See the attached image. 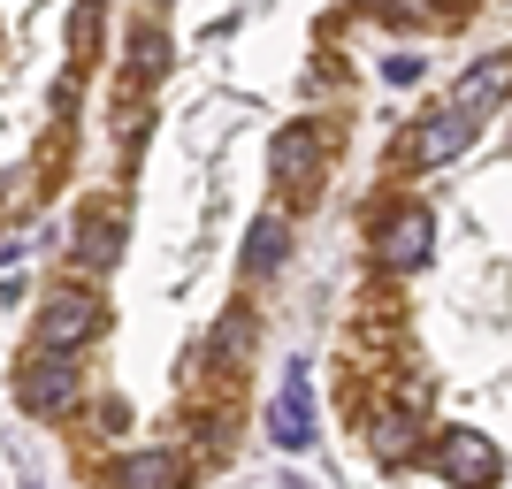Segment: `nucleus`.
Masks as SVG:
<instances>
[{
    "instance_id": "nucleus-1",
    "label": "nucleus",
    "mask_w": 512,
    "mask_h": 489,
    "mask_svg": "<svg viewBox=\"0 0 512 489\" xmlns=\"http://www.w3.org/2000/svg\"><path fill=\"white\" fill-rule=\"evenodd\" d=\"M321 161H329V130H321V123H291V130H276V184H283L291 199H314Z\"/></svg>"
},
{
    "instance_id": "nucleus-2",
    "label": "nucleus",
    "mask_w": 512,
    "mask_h": 489,
    "mask_svg": "<svg viewBox=\"0 0 512 489\" xmlns=\"http://www.w3.org/2000/svg\"><path fill=\"white\" fill-rule=\"evenodd\" d=\"M23 405H31V413H39V421H62L69 405L85 398V383H77V367H69V352H39V360L23 367Z\"/></svg>"
},
{
    "instance_id": "nucleus-3",
    "label": "nucleus",
    "mask_w": 512,
    "mask_h": 489,
    "mask_svg": "<svg viewBox=\"0 0 512 489\" xmlns=\"http://www.w3.org/2000/svg\"><path fill=\"white\" fill-rule=\"evenodd\" d=\"M474 123H482V107H467V100H444V107H436V115L421 123V138H413V161L444 169L451 153H467V146H474Z\"/></svg>"
},
{
    "instance_id": "nucleus-4",
    "label": "nucleus",
    "mask_w": 512,
    "mask_h": 489,
    "mask_svg": "<svg viewBox=\"0 0 512 489\" xmlns=\"http://www.w3.org/2000/svg\"><path fill=\"white\" fill-rule=\"evenodd\" d=\"M92 329H100V306L85 291H62V298H46V314H39V352H77Z\"/></svg>"
},
{
    "instance_id": "nucleus-5",
    "label": "nucleus",
    "mask_w": 512,
    "mask_h": 489,
    "mask_svg": "<svg viewBox=\"0 0 512 489\" xmlns=\"http://www.w3.org/2000/svg\"><path fill=\"white\" fill-rule=\"evenodd\" d=\"M436 474H444V482H497L505 459H497L490 436H467V428H459V436H444V451H436Z\"/></svg>"
},
{
    "instance_id": "nucleus-6",
    "label": "nucleus",
    "mask_w": 512,
    "mask_h": 489,
    "mask_svg": "<svg viewBox=\"0 0 512 489\" xmlns=\"http://www.w3.org/2000/svg\"><path fill=\"white\" fill-rule=\"evenodd\" d=\"M276 444L283 451H306L314 444V383H306V367H291L276 390Z\"/></svg>"
},
{
    "instance_id": "nucleus-7",
    "label": "nucleus",
    "mask_w": 512,
    "mask_h": 489,
    "mask_svg": "<svg viewBox=\"0 0 512 489\" xmlns=\"http://www.w3.org/2000/svg\"><path fill=\"white\" fill-rule=\"evenodd\" d=\"M428 245H436V222H428V207H406V214L383 230V260H390V268H421Z\"/></svg>"
},
{
    "instance_id": "nucleus-8",
    "label": "nucleus",
    "mask_w": 512,
    "mask_h": 489,
    "mask_svg": "<svg viewBox=\"0 0 512 489\" xmlns=\"http://www.w3.org/2000/svg\"><path fill=\"white\" fill-rule=\"evenodd\" d=\"M115 482H123V489H176V482H184V467L161 459V451H130L123 467H115Z\"/></svg>"
},
{
    "instance_id": "nucleus-9",
    "label": "nucleus",
    "mask_w": 512,
    "mask_h": 489,
    "mask_svg": "<svg viewBox=\"0 0 512 489\" xmlns=\"http://www.w3.org/2000/svg\"><path fill=\"white\" fill-rule=\"evenodd\" d=\"M283 245H291V230H283L276 214H260L253 237H245V276H268V268L283 260Z\"/></svg>"
},
{
    "instance_id": "nucleus-10",
    "label": "nucleus",
    "mask_w": 512,
    "mask_h": 489,
    "mask_svg": "<svg viewBox=\"0 0 512 489\" xmlns=\"http://www.w3.org/2000/svg\"><path fill=\"white\" fill-rule=\"evenodd\" d=\"M505 77H512V62H505V54H490V62L474 69V77H467L459 92H451V100H467V107H482V115H490V107L505 100Z\"/></svg>"
},
{
    "instance_id": "nucleus-11",
    "label": "nucleus",
    "mask_w": 512,
    "mask_h": 489,
    "mask_svg": "<svg viewBox=\"0 0 512 489\" xmlns=\"http://www.w3.org/2000/svg\"><path fill=\"white\" fill-rule=\"evenodd\" d=\"M77 245H85L77 260L107 268V260H115V245H123V214H100V222H85V237H77Z\"/></svg>"
},
{
    "instance_id": "nucleus-12",
    "label": "nucleus",
    "mask_w": 512,
    "mask_h": 489,
    "mask_svg": "<svg viewBox=\"0 0 512 489\" xmlns=\"http://www.w3.org/2000/svg\"><path fill=\"white\" fill-rule=\"evenodd\" d=\"M383 77H390V85H413V77H421V54H390Z\"/></svg>"
}]
</instances>
